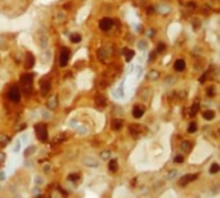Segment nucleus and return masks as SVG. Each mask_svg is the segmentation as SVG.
<instances>
[{
    "instance_id": "obj_1",
    "label": "nucleus",
    "mask_w": 220,
    "mask_h": 198,
    "mask_svg": "<svg viewBox=\"0 0 220 198\" xmlns=\"http://www.w3.org/2000/svg\"><path fill=\"white\" fill-rule=\"evenodd\" d=\"M32 81H34V76L32 73H25L23 76L21 77V85L23 87V91L26 94H30L32 90Z\"/></svg>"
},
{
    "instance_id": "obj_2",
    "label": "nucleus",
    "mask_w": 220,
    "mask_h": 198,
    "mask_svg": "<svg viewBox=\"0 0 220 198\" xmlns=\"http://www.w3.org/2000/svg\"><path fill=\"white\" fill-rule=\"evenodd\" d=\"M35 133H36V136L40 142L45 143L48 140V127L45 123H36L35 125Z\"/></svg>"
},
{
    "instance_id": "obj_3",
    "label": "nucleus",
    "mask_w": 220,
    "mask_h": 198,
    "mask_svg": "<svg viewBox=\"0 0 220 198\" xmlns=\"http://www.w3.org/2000/svg\"><path fill=\"white\" fill-rule=\"evenodd\" d=\"M68 59H70V49L63 46L61 49V55H59V64H61V67H64V66L68 63Z\"/></svg>"
},
{
    "instance_id": "obj_4",
    "label": "nucleus",
    "mask_w": 220,
    "mask_h": 198,
    "mask_svg": "<svg viewBox=\"0 0 220 198\" xmlns=\"http://www.w3.org/2000/svg\"><path fill=\"white\" fill-rule=\"evenodd\" d=\"M8 98L12 102H19L21 99V91H19V87L18 86H12L9 91H8Z\"/></svg>"
},
{
    "instance_id": "obj_5",
    "label": "nucleus",
    "mask_w": 220,
    "mask_h": 198,
    "mask_svg": "<svg viewBox=\"0 0 220 198\" xmlns=\"http://www.w3.org/2000/svg\"><path fill=\"white\" fill-rule=\"evenodd\" d=\"M197 176H198L197 174H188V175H184V176H181V178H180L179 184H180L181 187H185L187 184H189V183L194 181V180L197 179Z\"/></svg>"
},
{
    "instance_id": "obj_6",
    "label": "nucleus",
    "mask_w": 220,
    "mask_h": 198,
    "mask_svg": "<svg viewBox=\"0 0 220 198\" xmlns=\"http://www.w3.org/2000/svg\"><path fill=\"white\" fill-rule=\"evenodd\" d=\"M112 25H113V21L111 18H103L99 22V28L102 31H108L112 27Z\"/></svg>"
},
{
    "instance_id": "obj_7",
    "label": "nucleus",
    "mask_w": 220,
    "mask_h": 198,
    "mask_svg": "<svg viewBox=\"0 0 220 198\" xmlns=\"http://www.w3.org/2000/svg\"><path fill=\"white\" fill-rule=\"evenodd\" d=\"M107 104V100L104 99V97H102V95H98V97H95V106L98 108H104Z\"/></svg>"
},
{
    "instance_id": "obj_8",
    "label": "nucleus",
    "mask_w": 220,
    "mask_h": 198,
    "mask_svg": "<svg viewBox=\"0 0 220 198\" xmlns=\"http://www.w3.org/2000/svg\"><path fill=\"white\" fill-rule=\"evenodd\" d=\"M174 68H175V71H178V72L184 71V68H185V62L183 61V59H177V61H175V63H174Z\"/></svg>"
},
{
    "instance_id": "obj_9",
    "label": "nucleus",
    "mask_w": 220,
    "mask_h": 198,
    "mask_svg": "<svg viewBox=\"0 0 220 198\" xmlns=\"http://www.w3.org/2000/svg\"><path fill=\"white\" fill-rule=\"evenodd\" d=\"M143 115H144V108L139 107V106H135L134 109H133V116L135 117V119H141Z\"/></svg>"
},
{
    "instance_id": "obj_10",
    "label": "nucleus",
    "mask_w": 220,
    "mask_h": 198,
    "mask_svg": "<svg viewBox=\"0 0 220 198\" xmlns=\"http://www.w3.org/2000/svg\"><path fill=\"white\" fill-rule=\"evenodd\" d=\"M49 90H50V83L48 81H45V80H43L41 81V93H43V95H47L48 93H49Z\"/></svg>"
},
{
    "instance_id": "obj_11",
    "label": "nucleus",
    "mask_w": 220,
    "mask_h": 198,
    "mask_svg": "<svg viewBox=\"0 0 220 198\" xmlns=\"http://www.w3.org/2000/svg\"><path fill=\"white\" fill-rule=\"evenodd\" d=\"M34 63H35L34 55H32L31 53H27V55H26V67H27V68L34 67Z\"/></svg>"
},
{
    "instance_id": "obj_12",
    "label": "nucleus",
    "mask_w": 220,
    "mask_h": 198,
    "mask_svg": "<svg viewBox=\"0 0 220 198\" xmlns=\"http://www.w3.org/2000/svg\"><path fill=\"white\" fill-rule=\"evenodd\" d=\"M122 123H124V121L122 120H113L112 121V129L113 130H120L121 127H122Z\"/></svg>"
},
{
    "instance_id": "obj_13",
    "label": "nucleus",
    "mask_w": 220,
    "mask_h": 198,
    "mask_svg": "<svg viewBox=\"0 0 220 198\" xmlns=\"http://www.w3.org/2000/svg\"><path fill=\"white\" fill-rule=\"evenodd\" d=\"M124 54H125V59L129 62L131 61V58L134 57V50H130V49H124Z\"/></svg>"
},
{
    "instance_id": "obj_14",
    "label": "nucleus",
    "mask_w": 220,
    "mask_h": 198,
    "mask_svg": "<svg viewBox=\"0 0 220 198\" xmlns=\"http://www.w3.org/2000/svg\"><path fill=\"white\" fill-rule=\"evenodd\" d=\"M108 168H109V171L115 172V171L117 170V160H111V161H109V164H108Z\"/></svg>"
},
{
    "instance_id": "obj_15",
    "label": "nucleus",
    "mask_w": 220,
    "mask_h": 198,
    "mask_svg": "<svg viewBox=\"0 0 220 198\" xmlns=\"http://www.w3.org/2000/svg\"><path fill=\"white\" fill-rule=\"evenodd\" d=\"M215 117V112L214 111H205L203 112V119L205 120H212Z\"/></svg>"
},
{
    "instance_id": "obj_16",
    "label": "nucleus",
    "mask_w": 220,
    "mask_h": 198,
    "mask_svg": "<svg viewBox=\"0 0 220 198\" xmlns=\"http://www.w3.org/2000/svg\"><path fill=\"white\" fill-rule=\"evenodd\" d=\"M84 164L89 165L90 167H97V166H98V161H94V160H92V158H85V160H84Z\"/></svg>"
},
{
    "instance_id": "obj_17",
    "label": "nucleus",
    "mask_w": 220,
    "mask_h": 198,
    "mask_svg": "<svg viewBox=\"0 0 220 198\" xmlns=\"http://www.w3.org/2000/svg\"><path fill=\"white\" fill-rule=\"evenodd\" d=\"M181 149L184 151V152H190V149H192V144H190L189 142H183Z\"/></svg>"
},
{
    "instance_id": "obj_18",
    "label": "nucleus",
    "mask_w": 220,
    "mask_h": 198,
    "mask_svg": "<svg viewBox=\"0 0 220 198\" xmlns=\"http://www.w3.org/2000/svg\"><path fill=\"white\" fill-rule=\"evenodd\" d=\"M198 109H200V104H198V102H196V103H193L192 109H190V116H194L197 112H198Z\"/></svg>"
},
{
    "instance_id": "obj_19",
    "label": "nucleus",
    "mask_w": 220,
    "mask_h": 198,
    "mask_svg": "<svg viewBox=\"0 0 220 198\" xmlns=\"http://www.w3.org/2000/svg\"><path fill=\"white\" fill-rule=\"evenodd\" d=\"M48 107H49L50 109H54V108L57 107V98H55V97H53L52 99L49 100V103H48Z\"/></svg>"
},
{
    "instance_id": "obj_20",
    "label": "nucleus",
    "mask_w": 220,
    "mask_h": 198,
    "mask_svg": "<svg viewBox=\"0 0 220 198\" xmlns=\"http://www.w3.org/2000/svg\"><path fill=\"white\" fill-rule=\"evenodd\" d=\"M36 151V148H35V145H31V147H28V148L25 151V156L26 157H28V156H31V153H34Z\"/></svg>"
},
{
    "instance_id": "obj_21",
    "label": "nucleus",
    "mask_w": 220,
    "mask_h": 198,
    "mask_svg": "<svg viewBox=\"0 0 220 198\" xmlns=\"http://www.w3.org/2000/svg\"><path fill=\"white\" fill-rule=\"evenodd\" d=\"M219 170H220V166L218 164H212V166L210 167V172L211 174H216V172H219Z\"/></svg>"
},
{
    "instance_id": "obj_22",
    "label": "nucleus",
    "mask_w": 220,
    "mask_h": 198,
    "mask_svg": "<svg viewBox=\"0 0 220 198\" xmlns=\"http://www.w3.org/2000/svg\"><path fill=\"white\" fill-rule=\"evenodd\" d=\"M71 41L72 42H80V41H81V36H80L79 34H73L71 36Z\"/></svg>"
},
{
    "instance_id": "obj_23",
    "label": "nucleus",
    "mask_w": 220,
    "mask_h": 198,
    "mask_svg": "<svg viewBox=\"0 0 220 198\" xmlns=\"http://www.w3.org/2000/svg\"><path fill=\"white\" fill-rule=\"evenodd\" d=\"M197 130V125L194 122H192V123H189V127H188V131L189 133H194V131Z\"/></svg>"
},
{
    "instance_id": "obj_24",
    "label": "nucleus",
    "mask_w": 220,
    "mask_h": 198,
    "mask_svg": "<svg viewBox=\"0 0 220 198\" xmlns=\"http://www.w3.org/2000/svg\"><path fill=\"white\" fill-rule=\"evenodd\" d=\"M68 179H70L71 181H76V180L80 179V175H79V174H71L70 176H68Z\"/></svg>"
},
{
    "instance_id": "obj_25",
    "label": "nucleus",
    "mask_w": 220,
    "mask_h": 198,
    "mask_svg": "<svg viewBox=\"0 0 220 198\" xmlns=\"http://www.w3.org/2000/svg\"><path fill=\"white\" fill-rule=\"evenodd\" d=\"M183 161H184V158H183L181 156H177L174 158V162H177V164H180V162H183Z\"/></svg>"
},
{
    "instance_id": "obj_26",
    "label": "nucleus",
    "mask_w": 220,
    "mask_h": 198,
    "mask_svg": "<svg viewBox=\"0 0 220 198\" xmlns=\"http://www.w3.org/2000/svg\"><path fill=\"white\" fill-rule=\"evenodd\" d=\"M207 95H209V97H214V89H212V87H211V89H207Z\"/></svg>"
},
{
    "instance_id": "obj_27",
    "label": "nucleus",
    "mask_w": 220,
    "mask_h": 198,
    "mask_svg": "<svg viewBox=\"0 0 220 198\" xmlns=\"http://www.w3.org/2000/svg\"><path fill=\"white\" fill-rule=\"evenodd\" d=\"M165 49V45H164V44H160V46L157 48V52L160 53V52H162V50Z\"/></svg>"
},
{
    "instance_id": "obj_28",
    "label": "nucleus",
    "mask_w": 220,
    "mask_h": 198,
    "mask_svg": "<svg viewBox=\"0 0 220 198\" xmlns=\"http://www.w3.org/2000/svg\"><path fill=\"white\" fill-rule=\"evenodd\" d=\"M108 155H109V152H103V153H102V157L106 158V157H108Z\"/></svg>"
}]
</instances>
